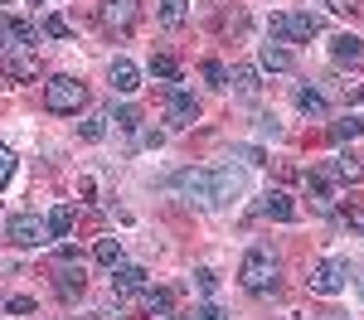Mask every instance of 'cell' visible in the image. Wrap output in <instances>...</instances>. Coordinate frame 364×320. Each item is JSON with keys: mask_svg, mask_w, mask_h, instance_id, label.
Segmentation results:
<instances>
[{"mask_svg": "<svg viewBox=\"0 0 364 320\" xmlns=\"http://www.w3.org/2000/svg\"><path fill=\"white\" fill-rule=\"evenodd\" d=\"M34 5H39V0H34Z\"/></svg>", "mask_w": 364, "mask_h": 320, "instance_id": "37", "label": "cell"}, {"mask_svg": "<svg viewBox=\"0 0 364 320\" xmlns=\"http://www.w3.org/2000/svg\"><path fill=\"white\" fill-rule=\"evenodd\" d=\"M102 15L112 29H132L136 25V0H102Z\"/></svg>", "mask_w": 364, "mask_h": 320, "instance_id": "13", "label": "cell"}, {"mask_svg": "<svg viewBox=\"0 0 364 320\" xmlns=\"http://www.w3.org/2000/svg\"><path fill=\"white\" fill-rule=\"evenodd\" d=\"M107 121H112V116L92 112V116L83 121V126H78V136H83V141H102V136H107Z\"/></svg>", "mask_w": 364, "mask_h": 320, "instance_id": "24", "label": "cell"}, {"mask_svg": "<svg viewBox=\"0 0 364 320\" xmlns=\"http://www.w3.org/2000/svg\"><path fill=\"white\" fill-rule=\"evenodd\" d=\"M331 136H336V141H355V136H364V116H345V121H336Z\"/></svg>", "mask_w": 364, "mask_h": 320, "instance_id": "25", "label": "cell"}, {"mask_svg": "<svg viewBox=\"0 0 364 320\" xmlns=\"http://www.w3.org/2000/svg\"><path fill=\"white\" fill-rule=\"evenodd\" d=\"M204 78H209L214 87H228V68L219 63V58H209V63H204Z\"/></svg>", "mask_w": 364, "mask_h": 320, "instance_id": "27", "label": "cell"}, {"mask_svg": "<svg viewBox=\"0 0 364 320\" xmlns=\"http://www.w3.org/2000/svg\"><path fill=\"white\" fill-rule=\"evenodd\" d=\"M44 107L58 116L78 112V107H87V87L78 83V78H49L44 83Z\"/></svg>", "mask_w": 364, "mask_h": 320, "instance_id": "2", "label": "cell"}, {"mask_svg": "<svg viewBox=\"0 0 364 320\" xmlns=\"http://www.w3.org/2000/svg\"><path fill=\"white\" fill-rule=\"evenodd\" d=\"M10 49H39V29L29 25V20L0 15V54H10Z\"/></svg>", "mask_w": 364, "mask_h": 320, "instance_id": "6", "label": "cell"}, {"mask_svg": "<svg viewBox=\"0 0 364 320\" xmlns=\"http://www.w3.org/2000/svg\"><path fill=\"white\" fill-rule=\"evenodd\" d=\"M331 58H336L340 68H345V63H364V39H355V34H336V39H331Z\"/></svg>", "mask_w": 364, "mask_h": 320, "instance_id": "12", "label": "cell"}, {"mask_svg": "<svg viewBox=\"0 0 364 320\" xmlns=\"http://www.w3.org/2000/svg\"><path fill=\"white\" fill-rule=\"evenodd\" d=\"M141 87V68L132 58H117L112 63V92H136Z\"/></svg>", "mask_w": 364, "mask_h": 320, "instance_id": "14", "label": "cell"}, {"mask_svg": "<svg viewBox=\"0 0 364 320\" xmlns=\"http://www.w3.org/2000/svg\"><path fill=\"white\" fill-rule=\"evenodd\" d=\"M54 287H58V296H63V301H73V296H83V287H87V282H83V262H78V267H63V272H58V282H54Z\"/></svg>", "mask_w": 364, "mask_h": 320, "instance_id": "16", "label": "cell"}, {"mask_svg": "<svg viewBox=\"0 0 364 320\" xmlns=\"http://www.w3.org/2000/svg\"><path fill=\"white\" fill-rule=\"evenodd\" d=\"M92 258L102 262V267H117V262H122V238H97Z\"/></svg>", "mask_w": 364, "mask_h": 320, "instance_id": "19", "label": "cell"}, {"mask_svg": "<svg viewBox=\"0 0 364 320\" xmlns=\"http://www.w3.org/2000/svg\"><path fill=\"white\" fill-rule=\"evenodd\" d=\"M117 126H122V131H136L141 121H136V107H117V116H112Z\"/></svg>", "mask_w": 364, "mask_h": 320, "instance_id": "29", "label": "cell"}, {"mask_svg": "<svg viewBox=\"0 0 364 320\" xmlns=\"http://www.w3.org/2000/svg\"><path fill=\"white\" fill-rule=\"evenodd\" d=\"M44 224H49V238H68V233H73V209H68V204H58Z\"/></svg>", "mask_w": 364, "mask_h": 320, "instance_id": "17", "label": "cell"}, {"mask_svg": "<svg viewBox=\"0 0 364 320\" xmlns=\"http://www.w3.org/2000/svg\"><path fill=\"white\" fill-rule=\"evenodd\" d=\"M233 160H243V165H262V150H257V145H238Z\"/></svg>", "mask_w": 364, "mask_h": 320, "instance_id": "30", "label": "cell"}, {"mask_svg": "<svg viewBox=\"0 0 364 320\" xmlns=\"http://www.w3.org/2000/svg\"><path fill=\"white\" fill-rule=\"evenodd\" d=\"M262 68H272V73H287V68H291V54H287L282 44H262Z\"/></svg>", "mask_w": 364, "mask_h": 320, "instance_id": "20", "label": "cell"}, {"mask_svg": "<svg viewBox=\"0 0 364 320\" xmlns=\"http://www.w3.org/2000/svg\"><path fill=\"white\" fill-rule=\"evenodd\" d=\"M166 112L175 126H195L199 121V102L190 97V92H180V87H170V102H166Z\"/></svg>", "mask_w": 364, "mask_h": 320, "instance_id": "10", "label": "cell"}, {"mask_svg": "<svg viewBox=\"0 0 364 320\" xmlns=\"http://www.w3.org/2000/svg\"><path fill=\"white\" fill-rule=\"evenodd\" d=\"M10 175H15V150H10V145H0V189L10 184Z\"/></svg>", "mask_w": 364, "mask_h": 320, "instance_id": "28", "label": "cell"}, {"mask_svg": "<svg viewBox=\"0 0 364 320\" xmlns=\"http://www.w3.org/2000/svg\"><path fill=\"white\" fill-rule=\"evenodd\" d=\"M238 282L248 291H272L277 287V253L272 248H248L238 262Z\"/></svg>", "mask_w": 364, "mask_h": 320, "instance_id": "1", "label": "cell"}, {"mask_svg": "<svg viewBox=\"0 0 364 320\" xmlns=\"http://www.w3.org/2000/svg\"><path fill=\"white\" fill-rule=\"evenodd\" d=\"M190 0H161V25H185Z\"/></svg>", "mask_w": 364, "mask_h": 320, "instance_id": "23", "label": "cell"}, {"mask_svg": "<svg viewBox=\"0 0 364 320\" xmlns=\"http://www.w3.org/2000/svg\"><path fill=\"white\" fill-rule=\"evenodd\" d=\"M350 224H355V228L364 233V214H360V209H350Z\"/></svg>", "mask_w": 364, "mask_h": 320, "instance_id": "34", "label": "cell"}, {"mask_svg": "<svg viewBox=\"0 0 364 320\" xmlns=\"http://www.w3.org/2000/svg\"><path fill=\"white\" fill-rule=\"evenodd\" d=\"M5 238H10L15 248H39V243H49V224H44L39 214H15V219L5 224Z\"/></svg>", "mask_w": 364, "mask_h": 320, "instance_id": "3", "label": "cell"}, {"mask_svg": "<svg viewBox=\"0 0 364 320\" xmlns=\"http://www.w3.org/2000/svg\"><path fill=\"white\" fill-rule=\"evenodd\" d=\"M257 131H262V136H282L277 116H257Z\"/></svg>", "mask_w": 364, "mask_h": 320, "instance_id": "32", "label": "cell"}, {"mask_svg": "<svg viewBox=\"0 0 364 320\" xmlns=\"http://www.w3.org/2000/svg\"><path fill=\"white\" fill-rule=\"evenodd\" d=\"M257 214H262V219H277V224H291V219H296V204L287 199L282 189H272V194H262Z\"/></svg>", "mask_w": 364, "mask_h": 320, "instance_id": "11", "label": "cell"}, {"mask_svg": "<svg viewBox=\"0 0 364 320\" xmlns=\"http://www.w3.org/2000/svg\"><path fill=\"white\" fill-rule=\"evenodd\" d=\"M185 199H195V204H209L214 209V170H180L175 180H170Z\"/></svg>", "mask_w": 364, "mask_h": 320, "instance_id": "5", "label": "cell"}, {"mask_svg": "<svg viewBox=\"0 0 364 320\" xmlns=\"http://www.w3.org/2000/svg\"><path fill=\"white\" fill-rule=\"evenodd\" d=\"M321 34V20L311 10H296V15H272V39H316Z\"/></svg>", "mask_w": 364, "mask_h": 320, "instance_id": "4", "label": "cell"}, {"mask_svg": "<svg viewBox=\"0 0 364 320\" xmlns=\"http://www.w3.org/2000/svg\"><path fill=\"white\" fill-rule=\"evenodd\" d=\"M296 107L311 116H326V97L316 92V87H296Z\"/></svg>", "mask_w": 364, "mask_h": 320, "instance_id": "21", "label": "cell"}, {"mask_svg": "<svg viewBox=\"0 0 364 320\" xmlns=\"http://www.w3.org/2000/svg\"><path fill=\"white\" fill-rule=\"evenodd\" d=\"M141 287H146V272H141V267H127V262H117V267H112V291H117V296L141 291Z\"/></svg>", "mask_w": 364, "mask_h": 320, "instance_id": "15", "label": "cell"}, {"mask_svg": "<svg viewBox=\"0 0 364 320\" xmlns=\"http://www.w3.org/2000/svg\"><path fill=\"white\" fill-rule=\"evenodd\" d=\"M44 34H49V39H68V25H63L58 15H49V20H44Z\"/></svg>", "mask_w": 364, "mask_h": 320, "instance_id": "31", "label": "cell"}, {"mask_svg": "<svg viewBox=\"0 0 364 320\" xmlns=\"http://www.w3.org/2000/svg\"><path fill=\"white\" fill-rule=\"evenodd\" d=\"M151 78H166V83H175V78H180L175 58H170V54H156V58H151Z\"/></svg>", "mask_w": 364, "mask_h": 320, "instance_id": "26", "label": "cell"}, {"mask_svg": "<svg viewBox=\"0 0 364 320\" xmlns=\"http://www.w3.org/2000/svg\"><path fill=\"white\" fill-rule=\"evenodd\" d=\"M0 73L15 78V83L39 78V49H10V54H0Z\"/></svg>", "mask_w": 364, "mask_h": 320, "instance_id": "7", "label": "cell"}, {"mask_svg": "<svg viewBox=\"0 0 364 320\" xmlns=\"http://www.w3.org/2000/svg\"><path fill=\"white\" fill-rule=\"evenodd\" d=\"M306 287L316 291V296H340V291H345V267H340V262H316Z\"/></svg>", "mask_w": 364, "mask_h": 320, "instance_id": "8", "label": "cell"}, {"mask_svg": "<svg viewBox=\"0 0 364 320\" xmlns=\"http://www.w3.org/2000/svg\"><path fill=\"white\" fill-rule=\"evenodd\" d=\"M10 311H15V316H29V311H34V301H29V296H10Z\"/></svg>", "mask_w": 364, "mask_h": 320, "instance_id": "33", "label": "cell"}, {"mask_svg": "<svg viewBox=\"0 0 364 320\" xmlns=\"http://www.w3.org/2000/svg\"><path fill=\"white\" fill-rule=\"evenodd\" d=\"M316 320H350V316H336V311H321Z\"/></svg>", "mask_w": 364, "mask_h": 320, "instance_id": "35", "label": "cell"}, {"mask_svg": "<svg viewBox=\"0 0 364 320\" xmlns=\"http://www.w3.org/2000/svg\"><path fill=\"white\" fill-rule=\"evenodd\" d=\"M355 287H360V296H364V267H360V272H355Z\"/></svg>", "mask_w": 364, "mask_h": 320, "instance_id": "36", "label": "cell"}, {"mask_svg": "<svg viewBox=\"0 0 364 320\" xmlns=\"http://www.w3.org/2000/svg\"><path fill=\"white\" fill-rule=\"evenodd\" d=\"M248 194V180H243V170H233V165H219L214 170V204H233Z\"/></svg>", "mask_w": 364, "mask_h": 320, "instance_id": "9", "label": "cell"}, {"mask_svg": "<svg viewBox=\"0 0 364 320\" xmlns=\"http://www.w3.org/2000/svg\"><path fill=\"white\" fill-rule=\"evenodd\" d=\"M331 165L340 170V180H360V175H364V160L355 155V150H345V155H336Z\"/></svg>", "mask_w": 364, "mask_h": 320, "instance_id": "22", "label": "cell"}, {"mask_svg": "<svg viewBox=\"0 0 364 320\" xmlns=\"http://www.w3.org/2000/svg\"><path fill=\"white\" fill-rule=\"evenodd\" d=\"M228 83L238 87V92H248V97L257 92V87H262V83H257V68H252V63H238V68L228 73Z\"/></svg>", "mask_w": 364, "mask_h": 320, "instance_id": "18", "label": "cell"}]
</instances>
